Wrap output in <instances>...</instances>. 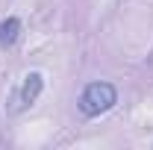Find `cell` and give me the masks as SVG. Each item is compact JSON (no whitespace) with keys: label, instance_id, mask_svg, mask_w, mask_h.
Wrapping results in <instances>:
<instances>
[{"label":"cell","instance_id":"obj_1","mask_svg":"<svg viewBox=\"0 0 153 150\" xmlns=\"http://www.w3.org/2000/svg\"><path fill=\"white\" fill-rule=\"evenodd\" d=\"M115 103H118V91H115L112 82H88L79 94V100H76L79 112L85 118H97V115L109 112Z\"/></svg>","mask_w":153,"mask_h":150},{"label":"cell","instance_id":"obj_3","mask_svg":"<svg viewBox=\"0 0 153 150\" xmlns=\"http://www.w3.org/2000/svg\"><path fill=\"white\" fill-rule=\"evenodd\" d=\"M21 36V21L18 18H6L0 21V47H12Z\"/></svg>","mask_w":153,"mask_h":150},{"label":"cell","instance_id":"obj_2","mask_svg":"<svg viewBox=\"0 0 153 150\" xmlns=\"http://www.w3.org/2000/svg\"><path fill=\"white\" fill-rule=\"evenodd\" d=\"M41 85H44V76L38 74V71H33V74L24 76V85H21V91L15 94V112H21V109H27V106H33L36 103V97L41 94Z\"/></svg>","mask_w":153,"mask_h":150}]
</instances>
